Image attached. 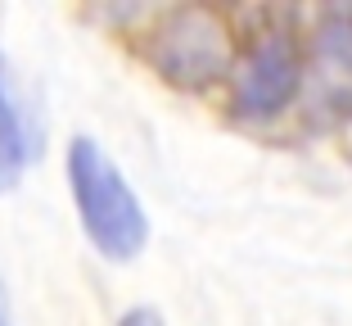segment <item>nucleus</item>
<instances>
[{
	"label": "nucleus",
	"mask_w": 352,
	"mask_h": 326,
	"mask_svg": "<svg viewBox=\"0 0 352 326\" xmlns=\"http://www.w3.org/2000/svg\"><path fill=\"white\" fill-rule=\"evenodd\" d=\"M118 326H163V317H158L154 308H126V313L118 317Z\"/></svg>",
	"instance_id": "obj_5"
},
{
	"label": "nucleus",
	"mask_w": 352,
	"mask_h": 326,
	"mask_svg": "<svg viewBox=\"0 0 352 326\" xmlns=\"http://www.w3.org/2000/svg\"><path fill=\"white\" fill-rule=\"evenodd\" d=\"M302 45L289 28H267L258 32L235 63L230 77V114L239 123H271L298 100L302 91Z\"/></svg>",
	"instance_id": "obj_2"
},
{
	"label": "nucleus",
	"mask_w": 352,
	"mask_h": 326,
	"mask_svg": "<svg viewBox=\"0 0 352 326\" xmlns=\"http://www.w3.org/2000/svg\"><path fill=\"white\" fill-rule=\"evenodd\" d=\"M68 186L91 245L113 263H131L149 241V218L118 163L91 136H77L68 145Z\"/></svg>",
	"instance_id": "obj_1"
},
{
	"label": "nucleus",
	"mask_w": 352,
	"mask_h": 326,
	"mask_svg": "<svg viewBox=\"0 0 352 326\" xmlns=\"http://www.w3.org/2000/svg\"><path fill=\"white\" fill-rule=\"evenodd\" d=\"M0 326H14V317H10V299H5V285H0Z\"/></svg>",
	"instance_id": "obj_6"
},
{
	"label": "nucleus",
	"mask_w": 352,
	"mask_h": 326,
	"mask_svg": "<svg viewBox=\"0 0 352 326\" xmlns=\"http://www.w3.org/2000/svg\"><path fill=\"white\" fill-rule=\"evenodd\" d=\"M32 159L28 132H23V118L10 100V86H5V59H0V195L19 186L23 168Z\"/></svg>",
	"instance_id": "obj_4"
},
{
	"label": "nucleus",
	"mask_w": 352,
	"mask_h": 326,
	"mask_svg": "<svg viewBox=\"0 0 352 326\" xmlns=\"http://www.w3.org/2000/svg\"><path fill=\"white\" fill-rule=\"evenodd\" d=\"M149 63L181 91H204L230 68V32L212 10H167L154 23Z\"/></svg>",
	"instance_id": "obj_3"
}]
</instances>
